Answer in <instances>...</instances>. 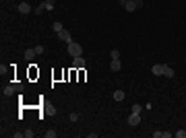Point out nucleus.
I'll use <instances>...</instances> for the list:
<instances>
[{"instance_id": "obj_14", "label": "nucleus", "mask_w": 186, "mask_h": 138, "mask_svg": "<svg viewBox=\"0 0 186 138\" xmlns=\"http://www.w3.org/2000/svg\"><path fill=\"white\" fill-rule=\"evenodd\" d=\"M130 111H132V113H141V111H143V107H141L139 103H134L132 107H130Z\"/></svg>"}, {"instance_id": "obj_20", "label": "nucleus", "mask_w": 186, "mask_h": 138, "mask_svg": "<svg viewBox=\"0 0 186 138\" xmlns=\"http://www.w3.org/2000/svg\"><path fill=\"white\" fill-rule=\"evenodd\" d=\"M25 136H27V138H33V136H35V132H33V130H25Z\"/></svg>"}, {"instance_id": "obj_5", "label": "nucleus", "mask_w": 186, "mask_h": 138, "mask_svg": "<svg viewBox=\"0 0 186 138\" xmlns=\"http://www.w3.org/2000/svg\"><path fill=\"white\" fill-rule=\"evenodd\" d=\"M17 8H19V13H21V15H29V13H31V10H33V8H31V4H29V2H21V4H19Z\"/></svg>"}, {"instance_id": "obj_17", "label": "nucleus", "mask_w": 186, "mask_h": 138, "mask_svg": "<svg viewBox=\"0 0 186 138\" xmlns=\"http://www.w3.org/2000/svg\"><path fill=\"white\" fill-rule=\"evenodd\" d=\"M44 10H46V6H44V2H41V4H39V6L35 8V15H41Z\"/></svg>"}, {"instance_id": "obj_1", "label": "nucleus", "mask_w": 186, "mask_h": 138, "mask_svg": "<svg viewBox=\"0 0 186 138\" xmlns=\"http://www.w3.org/2000/svg\"><path fill=\"white\" fill-rule=\"evenodd\" d=\"M2 93H4V97H13L15 93H23V83H15V85L4 87Z\"/></svg>"}, {"instance_id": "obj_9", "label": "nucleus", "mask_w": 186, "mask_h": 138, "mask_svg": "<svg viewBox=\"0 0 186 138\" xmlns=\"http://www.w3.org/2000/svg\"><path fill=\"white\" fill-rule=\"evenodd\" d=\"M37 56V52H35V48H29V50H27V52H25V60H29V62H31V60H33V58H35Z\"/></svg>"}, {"instance_id": "obj_19", "label": "nucleus", "mask_w": 186, "mask_h": 138, "mask_svg": "<svg viewBox=\"0 0 186 138\" xmlns=\"http://www.w3.org/2000/svg\"><path fill=\"white\" fill-rule=\"evenodd\" d=\"M46 138H56V132L54 130H48V132H46Z\"/></svg>"}, {"instance_id": "obj_8", "label": "nucleus", "mask_w": 186, "mask_h": 138, "mask_svg": "<svg viewBox=\"0 0 186 138\" xmlns=\"http://www.w3.org/2000/svg\"><path fill=\"white\" fill-rule=\"evenodd\" d=\"M58 37H60L62 41H66V43H70V41H73V39H70V33H68L66 29H62V31L58 33Z\"/></svg>"}, {"instance_id": "obj_15", "label": "nucleus", "mask_w": 186, "mask_h": 138, "mask_svg": "<svg viewBox=\"0 0 186 138\" xmlns=\"http://www.w3.org/2000/svg\"><path fill=\"white\" fill-rule=\"evenodd\" d=\"M52 29H54L56 33H60V31H62L64 27H62V23H58V21H56V23H54V27H52Z\"/></svg>"}, {"instance_id": "obj_11", "label": "nucleus", "mask_w": 186, "mask_h": 138, "mask_svg": "<svg viewBox=\"0 0 186 138\" xmlns=\"http://www.w3.org/2000/svg\"><path fill=\"white\" fill-rule=\"evenodd\" d=\"M110 68L114 70V72H118V70L122 68V64H120V60H112V62H110Z\"/></svg>"}, {"instance_id": "obj_12", "label": "nucleus", "mask_w": 186, "mask_h": 138, "mask_svg": "<svg viewBox=\"0 0 186 138\" xmlns=\"http://www.w3.org/2000/svg\"><path fill=\"white\" fill-rule=\"evenodd\" d=\"M44 6L46 10H54V0H44Z\"/></svg>"}, {"instance_id": "obj_16", "label": "nucleus", "mask_w": 186, "mask_h": 138, "mask_svg": "<svg viewBox=\"0 0 186 138\" xmlns=\"http://www.w3.org/2000/svg\"><path fill=\"white\" fill-rule=\"evenodd\" d=\"M110 56H112V60H120V52H118V50H112Z\"/></svg>"}, {"instance_id": "obj_10", "label": "nucleus", "mask_w": 186, "mask_h": 138, "mask_svg": "<svg viewBox=\"0 0 186 138\" xmlns=\"http://www.w3.org/2000/svg\"><path fill=\"white\" fill-rule=\"evenodd\" d=\"M114 101H124V91H122V89L114 91Z\"/></svg>"}, {"instance_id": "obj_21", "label": "nucleus", "mask_w": 186, "mask_h": 138, "mask_svg": "<svg viewBox=\"0 0 186 138\" xmlns=\"http://www.w3.org/2000/svg\"><path fill=\"white\" fill-rule=\"evenodd\" d=\"M35 52H37V56H39V54H44V46H37Z\"/></svg>"}, {"instance_id": "obj_18", "label": "nucleus", "mask_w": 186, "mask_h": 138, "mask_svg": "<svg viewBox=\"0 0 186 138\" xmlns=\"http://www.w3.org/2000/svg\"><path fill=\"white\" fill-rule=\"evenodd\" d=\"M176 138H186V130H178L176 132Z\"/></svg>"}, {"instance_id": "obj_3", "label": "nucleus", "mask_w": 186, "mask_h": 138, "mask_svg": "<svg viewBox=\"0 0 186 138\" xmlns=\"http://www.w3.org/2000/svg\"><path fill=\"white\" fill-rule=\"evenodd\" d=\"M122 6H124V10L132 13V10H136V8H139V2H136V0H124V4H122Z\"/></svg>"}, {"instance_id": "obj_13", "label": "nucleus", "mask_w": 186, "mask_h": 138, "mask_svg": "<svg viewBox=\"0 0 186 138\" xmlns=\"http://www.w3.org/2000/svg\"><path fill=\"white\" fill-rule=\"evenodd\" d=\"M164 76H167V78H174V68L166 66V70H164Z\"/></svg>"}, {"instance_id": "obj_22", "label": "nucleus", "mask_w": 186, "mask_h": 138, "mask_svg": "<svg viewBox=\"0 0 186 138\" xmlns=\"http://www.w3.org/2000/svg\"><path fill=\"white\" fill-rule=\"evenodd\" d=\"M79 120V113H70V122H76Z\"/></svg>"}, {"instance_id": "obj_2", "label": "nucleus", "mask_w": 186, "mask_h": 138, "mask_svg": "<svg viewBox=\"0 0 186 138\" xmlns=\"http://www.w3.org/2000/svg\"><path fill=\"white\" fill-rule=\"evenodd\" d=\"M66 50H68V54H70L73 58H76V56H83V48H81V46H79L76 41H70Z\"/></svg>"}, {"instance_id": "obj_4", "label": "nucleus", "mask_w": 186, "mask_h": 138, "mask_svg": "<svg viewBox=\"0 0 186 138\" xmlns=\"http://www.w3.org/2000/svg\"><path fill=\"white\" fill-rule=\"evenodd\" d=\"M164 70H166V64H153L151 72H153V76H164Z\"/></svg>"}, {"instance_id": "obj_6", "label": "nucleus", "mask_w": 186, "mask_h": 138, "mask_svg": "<svg viewBox=\"0 0 186 138\" xmlns=\"http://www.w3.org/2000/svg\"><path fill=\"white\" fill-rule=\"evenodd\" d=\"M141 124V113H132L128 116V126H139Z\"/></svg>"}, {"instance_id": "obj_7", "label": "nucleus", "mask_w": 186, "mask_h": 138, "mask_svg": "<svg viewBox=\"0 0 186 138\" xmlns=\"http://www.w3.org/2000/svg\"><path fill=\"white\" fill-rule=\"evenodd\" d=\"M83 66H85V60H83V56H76V58H74V60H73V68L81 70V68H83Z\"/></svg>"}]
</instances>
